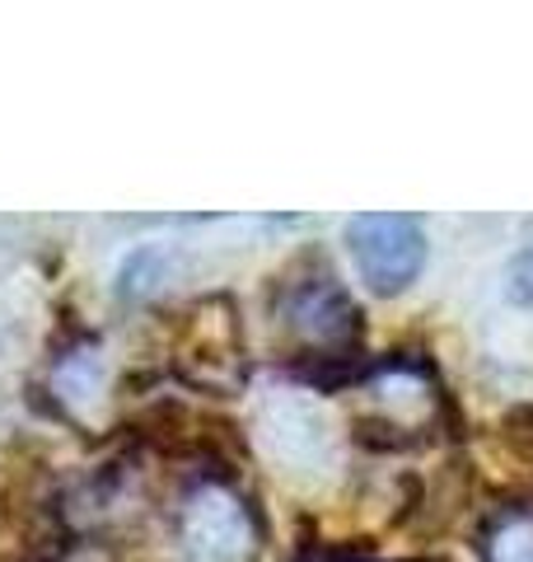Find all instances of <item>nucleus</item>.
Segmentation results:
<instances>
[{"label":"nucleus","mask_w":533,"mask_h":562,"mask_svg":"<svg viewBox=\"0 0 533 562\" xmlns=\"http://www.w3.org/2000/svg\"><path fill=\"white\" fill-rule=\"evenodd\" d=\"M347 249L361 281L375 295L407 291L426 268V231L417 216L398 211H370V216L347 221Z\"/></svg>","instance_id":"f257e3e1"},{"label":"nucleus","mask_w":533,"mask_h":562,"mask_svg":"<svg viewBox=\"0 0 533 562\" xmlns=\"http://www.w3.org/2000/svg\"><path fill=\"white\" fill-rule=\"evenodd\" d=\"M262 446L295 473H324L337 454L332 417L305 394H272L258 413Z\"/></svg>","instance_id":"f03ea898"},{"label":"nucleus","mask_w":533,"mask_h":562,"mask_svg":"<svg viewBox=\"0 0 533 562\" xmlns=\"http://www.w3.org/2000/svg\"><path fill=\"white\" fill-rule=\"evenodd\" d=\"M253 543V530L225 492H202L183 516V549L192 562H239Z\"/></svg>","instance_id":"7ed1b4c3"},{"label":"nucleus","mask_w":533,"mask_h":562,"mask_svg":"<svg viewBox=\"0 0 533 562\" xmlns=\"http://www.w3.org/2000/svg\"><path fill=\"white\" fill-rule=\"evenodd\" d=\"M169 268H173V254L165 244H136L117 268V291L122 295H150L159 281H169Z\"/></svg>","instance_id":"20e7f679"},{"label":"nucleus","mask_w":533,"mask_h":562,"mask_svg":"<svg viewBox=\"0 0 533 562\" xmlns=\"http://www.w3.org/2000/svg\"><path fill=\"white\" fill-rule=\"evenodd\" d=\"M99 384H103V361L94 351H76V357H66L57 366V390L70 403H84L89 394H99Z\"/></svg>","instance_id":"39448f33"},{"label":"nucleus","mask_w":533,"mask_h":562,"mask_svg":"<svg viewBox=\"0 0 533 562\" xmlns=\"http://www.w3.org/2000/svg\"><path fill=\"white\" fill-rule=\"evenodd\" d=\"M506 295L510 305L533 310V249H520L506 262Z\"/></svg>","instance_id":"423d86ee"},{"label":"nucleus","mask_w":533,"mask_h":562,"mask_svg":"<svg viewBox=\"0 0 533 562\" xmlns=\"http://www.w3.org/2000/svg\"><path fill=\"white\" fill-rule=\"evenodd\" d=\"M496 562H533V525H514L496 543Z\"/></svg>","instance_id":"0eeeda50"}]
</instances>
